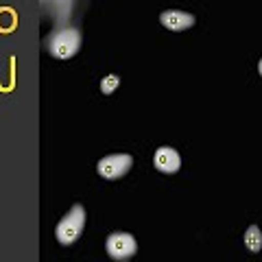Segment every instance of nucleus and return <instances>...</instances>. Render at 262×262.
Listing matches in <instances>:
<instances>
[{
    "mask_svg": "<svg viewBox=\"0 0 262 262\" xmlns=\"http://www.w3.org/2000/svg\"><path fill=\"white\" fill-rule=\"evenodd\" d=\"M85 208L81 206V203H75L66 214L61 216V221L57 223L55 227V238L59 245H63V247H70V245H75L81 234H83L85 229Z\"/></svg>",
    "mask_w": 262,
    "mask_h": 262,
    "instance_id": "1",
    "label": "nucleus"
},
{
    "mask_svg": "<svg viewBox=\"0 0 262 262\" xmlns=\"http://www.w3.org/2000/svg\"><path fill=\"white\" fill-rule=\"evenodd\" d=\"M46 48L55 59L66 61V59H72L79 48H81V31L75 27H66L59 31H53L46 39Z\"/></svg>",
    "mask_w": 262,
    "mask_h": 262,
    "instance_id": "2",
    "label": "nucleus"
},
{
    "mask_svg": "<svg viewBox=\"0 0 262 262\" xmlns=\"http://www.w3.org/2000/svg\"><path fill=\"white\" fill-rule=\"evenodd\" d=\"M105 251L114 262H129L138 253V241L129 232H114L105 241Z\"/></svg>",
    "mask_w": 262,
    "mask_h": 262,
    "instance_id": "3",
    "label": "nucleus"
},
{
    "mask_svg": "<svg viewBox=\"0 0 262 262\" xmlns=\"http://www.w3.org/2000/svg\"><path fill=\"white\" fill-rule=\"evenodd\" d=\"M131 166H134V158L129 153H114V155H105L98 160L96 164V173L107 182H116V179L125 177Z\"/></svg>",
    "mask_w": 262,
    "mask_h": 262,
    "instance_id": "4",
    "label": "nucleus"
},
{
    "mask_svg": "<svg viewBox=\"0 0 262 262\" xmlns=\"http://www.w3.org/2000/svg\"><path fill=\"white\" fill-rule=\"evenodd\" d=\"M153 166L164 175H175L182 168V155L173 146H160L153 155Z\"/></svg>",
    "mask_w": 262,
    "mask_h": 262,
    "instance_id": "5",
    "label": "nucleus"
},
{
    "mask_svg": "<svg viewBox=\"0 0 262 262\" xmlns=\"http://www.w3.org/2000/svg\"><path fill=\"white\" fill-rule=\"evenodd\" d=\"M194 15L188 13V11H179V9H166L160 13V24L168 31H175V33H182L194 27Z\"/></svg>",
    "mask_w": 262,
    "mask_h": 262,
    "instance_id": "6",
    "label": "nucleus"
},
{
    "mask_svg": "<svg viewBox=\"0 0 262 262\" xmlns=\"http://www.w3.org/2000/svg\"><path fill=\"white\" fill-rule=\"evenodd\" d=\"M243 241H245V247H247L249 253H258L262 249V229L258 225H249Z\"/></svg>",
    "mask_w": 262,
    "mask_h": 262,
    "instance_id": "7",
    "label": "nucleus"
},
{
    "mask_svg": "<svg viewBox=\"0 0 262 262\" xmlns=\"http://www.w3.org/2000/svg\"><path fill=\"white\" fill-rule=\"evenodd\" d=\"M118 85H120V77L118 75H107L105 79H101V92L103 94H112Z\"/></svg>",
    "mask_w": 262,
    "mask_h": 262,
    "instance_id": "8",
    "label": "nucleus"
},
{
    "mask_svg": "<svg viewBox=\"0 0 262 262\" xmlns=\"http://www.w3.org/2000/svg\"><path fill=\"white\" fill-rule=\"evenodd\" d=\"M258 72H260V77H262V59L258 61Z\"/></svg>",
    "mask_w": 262,
    "mask_h": 262,
    "instance_id": "9",
    "label": "nucleus"
}]
</instances>
